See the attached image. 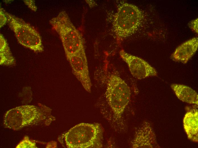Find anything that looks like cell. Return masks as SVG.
Returning <instances> with one entry per match:
<instances>
[{"label":"cell","instance_id":"obj_10","mask_svg":"<svg viewBox=\"0 0 198 148\" xmlns=\"http://www.w3.org/2000/svg\"><path fill=\"white\" fill-rule=\"evenodd\" d=\"M198 47V38L194 37L179 46L171 56L174 61L186 63L195 54Z\"/></svg>","mask_w":198,"mask_h":148},{"label":"cell","instance_id":"obj_2","mask_svg":"<svg viewBox=\"0 0 198 148\" xmlns=\"http://www.w3.org/2000/svg\"><path fill=\"white\" fill-rule=\"evenodd\" d=\"M144 18L141 11L135 5L121 1L113 16L112 25L115 38L118 44L138 29Z\"/></svg>","mask_w":198,"mask_h":148},{"label":"cell","instance_id":"obj_5","mask_svg":"<svg viewBox=\"0 0 198 148\" xmlns=\"http://www.w3.org/2000/svg\"><path fill=\"white\" fill-rule=\"evenodd\" d=\"M50 23L59 36L67 59L84 49L82 35L65 11L51 18Z\"/></svg>","mask_w":198,"mask_h":148},{"label":"cell","instance_id":"obj_12","mask_svg":"<svg viewBox=\"0 0 198 148\" xmlns=\"http://www.w3.org/2000/svg\"><path fill=\"white\" fill-rule=\"evenodd\" d=\"M171 87L177 97L181 101L190 104L198 105V94L190 87L177 84H172Z\"/></svg>","mask_w":198,"mask_h":148},{"label":"cell","instance_id":"obj_13","mask_svg":"<svg viewBox=\"0 0 198 148\" xmlns=\"http://www.w3.org/2000/svg\"><path fill=\"white\" fill-rule=\"evenodd\" d=\"M0 63L1 65L11 66L15 65V61L7 43L3 36L0 35Z\"/></svg>","mask_w":198,"mask_h":148},{"label":"cell","instance_id":"obj_7","mask_svg":"<svg viewBox=\"0 0 198 148\" xmlns=\"http://www.w3.org/2000/svg\"><path fill=\"white\" fill-rule=\"evenodd\" d=\"M119 54L127 64L131 73L135 78L141 79L157 76L156 69L142 59L129 54L122 49L120 51Z\"/></svg>","mask_w":198,"mask_h":148},{"label":"cell","instance_id":"obj_4","mask_svg":"<svg viewBox=\"0 0 198 148\" xmlns=\"http://www.w3.org/2000/svg\"><path fill=\"white\" fill-rule=\"evenodd\" d=\"M51 110L39 104V106L33 105L22 106L8 111L4 118L5 127L18 130L26 126L45 122L49 124L55 120L51 117Z\"/></svg>","mask_w":198,"mask_h":148},{"label":"cell","instance_id":"obj_11","mask_svg":"<svg viewBox=\"0 0 198 148\" xmlns=\"http://www.w3.org/2000/svg\"><path fill=\"white\" fill-rule=\"evenodd\" d=\"M198 115L197 110L192 109L186 113L183 119L184 128L188 138L196 142H198Z\"/></svg>","mask_w":198,"mask_h":148},{"label":"cell","instance_id":"obj_1","mask_svg":"<svg viewBox=\"0 0 198 148\" xmlns=\"http://www.w3.org/2000/svg\"><path fill=\"white\" fill-rule=\"evenodd\" d=\"M106 84L104 95L106 105L100 111L114 130L124 132L127 129L124 113L130 99V87L115 71L109 73Z\"/></svg>","mask_w":198,"mask_h":148},{"label":"cell","instance_id":"obj_16","mask_svg":"<svg viewBox=\"0 0 198 148\" xmlns=\"http://www.w3.org/2000/svg\"><path fill=\"white\" fill-rule=\"evenodd\" d=\"M198 18L192 20L189 24L190 28L193 31L198 33Z\"/></svg>","mask_w":198,"mask_h":148},{"label":"cell","instance_id":"obj_14","mask_svg":"<svg viewBox=\"0 0 198 148\" xmlns=\"http://www.w3.org/2000/svg\"><path fill=\"white\" fill-rule=\"evenodd\" d=\"M36 147V144L30 141L28 137L26 136L16 148H35L37 147Z\"/></svg>","mask_w":198,"mask_h":148},{"label":"cell","instance_id":"obj_9","mask_svg":"<svg viewBox=\"0 0 198 148\" xmlns=\"http://www.w3.org/2000/svg\"><path fill=\"white\" fill-rule=\"evenodd\" d=\"M132 148L158 147L156 136L150 124L143 122L135 131L131 142Z\"/></svg>","mask_w":198,"mask_h":148},{"label":"cell","instance_id":"obj_8","mask_svg":"<svg viewBox=\"0 0 198 148\" xmlns=\"http://www.w3.org/2000/svg\"><path fill=\"white\" fill-rule=\"evenodd\" d=\"M67 59L70 64L74 75L84 89L90 92L92 84L84 49Z\"/></svg>","mask_w":198,"mask_h":148},{"label":"cell","instance_id":"obj_15","mask_svg":"<svg viewBox=\"0 0 198 148\" xmlns=\"http://www.w3.org/2000/svg\"><path fill=\"white\" fill-rule=\"evenodd\" d=\"M0 28L3 26L7 22V18L5 14L4 10L0 8Z\"/></svg>","mask_w":198,"mask_h":148},{"label":"cell","instance_id":"obj_3","mask_svg":"<svg viewBox=\"0 0 198 148\" xmlns=\"http://www.w3.org/2000/svg\"><path fill=\"white\" fill-rule=\"evenodd\" d=\"M103 129L98 123H81L71 128L58 138L63 146L69 148L102 147Z\"/></svg>","mask_w":198,"mask_h":148},{"label":"cell","instance_id":"obj_6","mask_svg":"<svg viewBox=\"0 0 198 148\" xmlns=\"http://www.w3.org/2000/svg\"><path fill=\"white\" fill-rule=\"evenodd\" d=\"M8 24L14 32L18 42L21 45L36 52L43 51V46L39 33L33 26L4 10Z\"/></svg>","mask_w":198,"mask_h":148},{"label":"cell","instance_id":"obj_17","mask_svg":"<svg viewBox=\"0 0 198 148\" xmlns=\"http://www.w3.org/2000/svg\"><path fill=\"white\" fill-rule=\"evenodd\" d=\"M24 2L28 7L32 11H36L37 7L35 4V1L34 0H24Z\"/></svg>","mask_w":198,"mask_h":148}]
</instances>
